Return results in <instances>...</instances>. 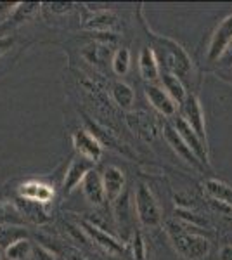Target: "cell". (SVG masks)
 <instances>
[{"label": "cell", "instance_id": "1", "mask_svg": "<svg viewBox=\"0 0 232 260\" xmlns=\"http://www.w3.org/2000/svg\"><path fill=\"white\" fill-rule=\"evenodd\" d=\"M153 45L151 49L154 50L156 59H158L159 70L163 73H172L182 82L191 80L192 77V59L185 49L175 40L167 39V37H156L153 35Z\"/></svg>", "mask_w": 232, "mask_h": 260}, {"label": "cell", "instance_id": "2", "mask_svg": "<svg viewBox=\"0 0 232 260\" xmlns=\"http://www.w3.org/2000/svg\"><path fill=\"white\" fill-rule=\"evenodd\" d=\"M168 236H170V241L174 245V248L180 257L187 258V260H201L203 257L210 253V241L203 238L201 234L191 233L187 229H182V225H174L170 224L167 225Z\"/></svg>", "mask_w": 232, "mask_h": 260}, {"label": "cell", "instance_id": "3", "mask_svg": "<svg viewBox=\"0 0 232 260\" xmlns=\"http://www.w3.org/2000/svg\"><path fill=\"white\" fill-rule=\"evenodd\" d=\"M134 208H136V217L144 228H158L161 224V208L156 201L153 191L146 184H139L136 189V198H134Z\"/></svg>", "mask_w": 232, "mask_h": 260}, {"label": "cell", "instance_id": "4", "mask_svg": "<svg viewBox=\"0 0 232 260\" xmlns=\"http://www.w3.org/2000/svg\"><path fill=\"white\" fill-rule=\"evenodd\" d=\"M182 118L185 120V123L191 127L194 132L197 134L201 141L206 142V125H205V113L201 108V103L197 99L196 94H187L182 106Z\"/></svg>", "mask_w": 232, "mask_h": 260}, {"label": "cell", "instance_id": "5", "mask_svg": "<svg viewBox=\"0 0 232 260\" xmlns=\"http://www.w3.org/2000/svg\"><path fill=\"white\" fill-rule=\"evenodd\" d=\"M82 231L95 243L97 246H99V248H103L104 251H106V253L113 255V257H120V255H123V251H125L123 243H121L120 240H116L113 234H109L101 228H97L95 224H92V222H82Z\"/></svg>", "mask_w": 232, "mask_h": 260}, {"label": "cell", "instance_id": "6", "mask_svg": "<svg viewBox=\"0 0 232 260\" xmlns=\"http://www.w3.org/2000/svg\"><path fill=\"white\" fill-rule=\"evenodd\" d=\"M73 146L82 158H87L92 163H97L103 156V142H101L92 132L88 130H77L73 134Z\"/></svg>", "mask_w": 232, "mask_h": 260}, {"label": "cell", "instance_id": "7", "mask_svg": "<svg viewBox=\"0 0 232 260\" xmlns=\"http://www.w3.org/2000/svg\"><path fill=\"white\" fill-rule=\"evenodd\" d=\"M174 127H175L177 132H179V136L184 139L185 144L189 146V149L194 153V156L200 160L201 165H203V163L205 165H208L210 160H208V146H206V142L197 137V134L194 132L187 123H185V120L182 118V116H177Z\"/></svg>", "mask_w": 232, "mask_h": 260}, {"label": "cell", "instance_id": "8", "mask_svg": "<svg viewBox=\"0 0 232 260\" xmlns=\"http://www.w3.org/2000/svg\"><path fill=\"white\" fill-rule=\"evenodd\" d=\"M232 44V14L227 16L215 30L212 40H210L208 47V59L217 61L218 57H222L227 52V49Z\"/></svg>", "mask_w": 232, "mask_h": 260}, {"label": "cell", "instance_id": "9", "mask_svg": "<svg viewBox=\"0 0 232 260\" xmlns=\"http://www.w3.org/2000/svg\"><path fill=\"white\" fill-rule=\"evenodd\" d=\"M146 98L149 101V104L154 108L158 113H161L163 116H175L177 113V104L170 95L164 92L161 85H156V83H147L144 87Z\"/></svg>", "mask_w": 232, "mask_h": 260}, {"label": "cell", "instance_id": "10", "mask_svg": "<svg viewBox=\"0 0 232 260\" xmlns=\"http://www.w3.org/2000/svg\"><path fill=\"white\" fill-rule=\"evenodd\" d=\"M94 170V163L87 158L78 156L77 160L70 163L68 170L64 174V180H62V187L66 192H73L78 186H82V182L85 180L88 172Z\"/></svg>", "mask_w": 232, "mask_h": 260}, {"label": "cell", "instance_id": "11", "mask_svg": "<svg viewBox=\"0 0 232 260\" xmlns=\"http://www.w3.org/2000/svg\"><path fill=\"white\" fill-rule=\"evenodd\" d=\"M101 177H103V186H104V192H106V200L116 201L125 192L126 179H125V174L121 169H118L115 165H109L103 170Z\"/></svg>", "mask_w": 232, "mask_h": 260}, {"label": "cell", "instance_id": "12", "mask_svg": "<svg viewBox=\"0 0 232 260\" xmlns=\"http://www.w3.org/2000/svg\"><path fill=\"white\" fill-rule=\"evenodd\" d=\"M163 137H164V141L168 142V146H170V148L174 149L184 161L191 163L192 167H197V169H200V167H201L200 160L194 156V153L189 149V146L185 144L184 139L179 136V132H177L175 127L172 123H164L163 125Z\"/></svg>", "mask_w": 232, "mask_h": 260}, {"label": "cell", "instance_id": "13", "mask_svg": "<svg viewBox=\"0 0 232 260\" xmlns=\"http://www.w3.org/2000/svg\"><path fill=\"white\" fill-rule=\"evenodd\" d=\"M82 191H83V196L87 198L88 203H92L94 207H101V205L106 201L103 177H101V174L95 170L88 172L85 180L82 182Z\"/></svg>", "mask_w": 232, "mask_h": 260}, {"label": "cell", "instance_id": "14", "mask_svg": "<svg viewBox=\"0 0 232 260\" xmlns=\"http://www.w3.org/2000/svg\"><path fill=\"white\" fill-rule=\"evenodd\" d=\"M19 194L23 196L24 200L33 201V203H49L54 198V189L50 186L44 182H39V180H28V182L21 184L19 187Z\"/></svg>", "mask_w": 232, "mask_h": 260}, {"label": "cell", "instance_id": "15", "mask_svg": "<svg viewBox=\"0 0 232 260\" xmlns=\"http://www.w3.org/2000/svg\"><path fill=\"white\" fill-rule=\"evenodd\" d=\"M139 71H141V77L149 83L156 82L161 75L156 54L151 47H144L139 54Z\"/></svg>", "mask_w": 232, "mask_h": 260}, {"label": "cell", "instance_id": "16", "mask_svg": "<svg viewBox=\"0 0 232 260\" xmlns=\"http://www.w3.org/2000/svg\"><path fill=\"white\" fill-rule=\"evenodd\" d=\"M159 80H161V87L164 89V92L175 101L177 106H182L185 98H187V90H185L184 82L180 78H177L175 75L163 73V71L159 75Z\"/></svg>", "mask_w": 232, "mask_h": 260}, {"label": "cell", "instance_id": "17", "mask_svg": "<svg viewBox=\"0 0 232 260\" xmlns=\"http://www.w3.org/2000/svg\"><path fill=\"white\" fill-rule=\"evenodd\" d=\"M203 187L210 200H217V201H220V203L230 205L232 207V186L222 182V180H218V179H208V180H205Z\"/></svg>", "mask_w": 232, "mask_h": 260}, {"label": "cell", "instance_id": "18", "mask_svg": "<svg viewBox=\"0 0 232 260\" xmlns=\"http://www.w3.org/2000/svg\"><path fill=\"white\" fill-rule=\"evenodd\" d=\"M113 208H115V219L120 229H128L136 217V208L130 207V201L125 192L116 201H113Z\"/></svg>", "mask_w": 232, "mask_h": 260}, {"label": "cell", "instance_id": "19", "mask_svg": "<svg viewBox=\"0 0 232 260\" xmlns=\"http://www.w3.org/2000/svg\"><path fill=\"white\" fill-rule=\"evenodd\" d=\"M31 253H33V245L26 238L16 240L4 250V255H6L7 260H26Z\"/></svg>", "mask_w": 232, "mask_h": 260}, {"label": "cell", "instance_id": "20", "mask_svg": "<svg viewBox=\"0 0 232 260\" xmlns=\"http://www.w3.org/2000/svg\"><path fill=\"white\" fill-rule=\"evenodd\" d=\"M113 99L120 108L123 110H130L134 106V101H136V94H134L132 87L126 85L123 82H116L113 83Z\"/></svg>", "mask_w": 232, "mask_h": 260}, {"label": "cell", "instance_id": "21", "mask_svg": "<svg viewBox=\"0 0 232 260\" xmlns=\"http://www.w3.org/2000/svg\"><path fill=\"white\" fill-rule=\"evenodd\" d=\"M115 24V16L111 12H95L92 18H88L85 21V28L88 30H95V31H106Z\"/></svg>", "mask_w": 232, "mask_h": 260}, {"label": "cell", "instance_id": "22", "mask_svg": "<svg viewBox=\"0 0 232 260\" xmlns=\"http://www.w3.org/2000/svg\"><path fill=\"white\" fill-rule=\"evenodd\" d=\"M111 68L116 75H120V77H123L126 71L130 70V50L128 49L121 47L116 50L111 59Z\"/></svg>", "mask_w": 232, "mask_h": 260}, {"label": "cell", "instance_id": "23", "mask_svg": "<svg viewBox=\"0 0 232 260\" xmlns=\"http://www.w3.org/2000/svg\"><path fill=\"white\" fill-rule=\"evenodd\" d=\"M21 238H24L23 229L12 228V225H7V228L0 225V246H2L4 250H6L11 243H14L16 240H21Z\"/></svg>", "mask_w": 232, "mask_h": 260}, {"label": "cell", "instance_id": "24", "mask_svg": "<svg viewBox=\"0 0 232 260\" xmlns=\"http://www.w3.org/2000/svg\"><path fill=\"white\" fill-rule=\"evenodd\" d=\"M132 255H134V260H147L146 241L141 233L132 234Z\"/></svg>", "mask_w": 232, "mask_h": 260}, {"label": "cell", "instance_id": "25", "mask_svg": "<svg viewBox=\"0 0 232 260\" xmlns=\"http://www.w3.org/2000/svg\"><path fill=\"white\" fill-rule=\"evenodd\" d=\"M210 207H212V210L220 213V215L232 219V207H230V205L220 203V201H217V200H210Z\"/></svg>", "mask_w": 232, "mask_h": 260}, {"label": "cell", "instance_id": "26", "mask_svg": "<svg viewBox=\"0 0 232 260\" xmlns=\"http://www.w3.org/2000/svg\"><path fill=\"white\" fill-rule=\"evenodd\" d=\"M33 257L35 260H57L52 251L45 250L44 246H33Z\"/></svg>", "mask_w": 232, "mask_h": 260}, {"label": "cell", "instance_id": "27", "mask_svg": "<svg viewBox=\"0 0 232 260\" xmlns=\"http://www.w3.org/2000/svg\"><path fill=\"white\" fill-rule=\"evenodd\" d=\"M12 44H14V40H12V39L2 37V39H0V56H2V54H6L7 50L12 47Z\"/></svg>", "mask_w": 232, "mask_h": 260}, {"label": "cell", "instance_id": "28", "mask_svg": "<svg viewBox=\"0 0 232 260\" xmlns=\"http://www.w3.org/2000/svg\"><path fill=\"white\" fill-rule=\"evenodd\" d=\"M220 260H232V245L223 246L220 250Z\"/></svg>", "mask_w": 232, "mask_h": 260}, {"label": "cell", "instance_id": "29", "mask_svg": "<svg viewBox=\"0 0 232 260\" xmlns=\"http://www.w3.org/2000/svg\"><path fill=\"white\" fill-rule=\"evenodd\" d=\"M0 260H2V257H0Z\"/></svg>", "mask_w": 232, "mask_h": 260}]
</instances>
